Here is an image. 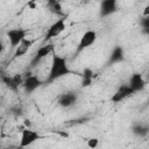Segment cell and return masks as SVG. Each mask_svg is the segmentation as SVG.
<instances>
[{
	"label": "cell",
	"mask_w": 149,
	"mask_h": 149,
	"mask_svg": "<svg viewBox=\"0 0 149 149\" xmlns=\"http://www.w3.org/2000/svg\"><path fill=\"white\" fill-rule=\"evenodd\" d=\"M66 28V23H65V19L64 17H59L58 20H56L47 30V34L44 36V42L50 41L51 38H55L57 36H59Z\"/></svg>",
	"instance_id": "obj_3"
},
{
	"label": "cell",
	"mask_w": 149,
	"mask_h": 149,
	"mask_svg": "<svg viewBox=\"0 0 149 149\" xmlns=\"http://www.w3.org/2000/svg\"><path fill=\"white\" fill-rule=\"evenodd\" d=\"M47 8L50 13L55 14L56 16H59V17L64 16L61 0H47Z\"/></svg>",
	"instance_id": "obj_15"
},
{
	"label": "cell",
	"mask_w": 149,
	"mask_h": 149,
	"mask_svg": "<svg viewBox=\"0 0 149 149\" xmlns=\"http://www.w3.org/2000/svg\"><path fill=\"white\" fill-rule=\"evenodd\" d=\"M72 71L68 65V61L66 57L54 54L52 59H51V65H50V71L47 78V83H52L56 79H59L64 76L71 74Z\"/></svg>",
	"instance_id": "obj_1"
},
{
	"label": "cell",
	"mask_w": 149,
	"mask_h": 149,
	"mask_svg": "<svg viewBox=\"0 0 149 149\" xmlns=\"http://www.w3.org/2000/svg\"><path fill=\"white\" fill-rule=\"evenodd\" d=\"M97 41V31L95 30H92V29H88L86 30L80 40H79V43L77 45V49H76V52L77 54H80L81 51H84L85 49H87L88 47H91L92 44H94V42Z\"/></svg>",
	"instance_id": "obj_4"
},
{
	"label": "cell",
	"mask_w": 149,
	"mask_h": 149,
	"mask_svg": "<svg viewBox=\"0 0 149 149\" xmlns=\"http://www.w3.org/2000/svg\"><path fill=\"white\" fill-rule=\"evenodd\" d=\"M143 15H149V6H147V7L144 8V13H143Z\"/></svg>",
	"instance_id": "obj_21"
},
{
	"label": "cell",
	"mask_w": 149,
	"mask_h": 149,
	"mask_svg": "<svg viewBox=\"0 0 149 149\" xmlns=\"http://www.w3.org/2000/svg\"><path fill=\"white\" fill-rule=\"evenodd\" d=\"M132 133L140 137H146L149 133V127L144 123H135L132 127Z\"/></svg>",
	"instance_id": "obj_17"
},
{
	"label": "cell",
	"mask_w": 149,
	"mask_h": 149,
	"mask_svg": "<svg viewBox=\"0 0 149 149\" xmlns=\"http://www.w3.org/2000/svg\"><path fill=\"white\" fill-rule=\"evenodd\" d=\"M42 85V80L35 76V74H30L28 73L26 76V78H23V83H22V86L24 88V91L27 93H33L35 90H37L40 86Z\"/></svg>",
	"instance_id": "obj_11"
},
{
	"label": "cell",
	"mask_w": 149,
	"mask_h": 149,
	"mask_svg": "<svg viewBox=\"0 0 149 149\" xmlns=\"http://www.w3.org/2000/svg\"><path fill=\"white\" fill-rule=\"evenodd\" d=\"M129 87L134 91V93L136 92H141L144 90L146 87V80L143 78V76L140 72H134L130 78H129V83H128Z\"/></svg>",
	"instance_id": "obj_12"
},
{
	"label": "cell",
	"mask_w": 149,
	"mask_h": 149,
	"mask_svg": "<svg viewBox=\"0 0 149 149\" xmlns=\"http://www.w3.org/2000/svg\"><path fill=\"white\" fill-rule=\"evenodd\" d=\"M133 94H134V91L129 87V85L128 84H123V85H120L118 87V90L113 93V95L111 98V101L114 102V104H118V102H121L125 99L132 97Z\"/></svg>",
	"instance_id": "obj_7"
},
{
	"label": "cell",
	"mask_w": 149,
	"mask_h": 149,
	"mask_svg": "<svg viewBox=\"0 0 149 149\" xmlns=\"http://www.w3.org/2000/svg\"><path fill=\"white\" fill-rule=\"evenodd\" d=\"M5 50V44H3V42H2V40H0V55L2 54V51Z\"/></svg>",
	"instance_id": "obj_20"
},
{
	"label": "cell",
	"mask_w": 149,
	"mask_h": 149,
	"mask_svg": "<svg viewBox=\"0 0 149 149\" xmlns=\"http://www.w3.org/2000/svg\"><path fill=\"white\" fill-rule=\"evenodd\" d=\"M125 59V50L121 45H115L108 57V64H115L123 62Z\"/></svg>",
	"instance_id": "obj_14"
},
{
	"label": "cell",
	"mask_w": 149,
	"mask_h": 149,
	"mask_svg": "<svg viewBox=\"0 0 149 149\" xmlns=\"http://www.w3.org/2000/svg\"><path fill=\"white\" fill-rule=\"evenodd\" d=\"M140 26L146 34H149V15H143L140 19Z\"/></svg>",
	"instance_id": "obj_18"
},
{
	"label": "cell",
	"mask_w": 149,
	"mask_h": 149,
	"mask_svg": "<svg viewBox=\"0 0 149 149\" xmlns=\"http://www.w3.org/2000/svg\"><path fill=\"white\" fill-rule=\"evenodd\" d=\"M118 12V0H101L99 14L101 17H107Z\"/></svg>",
	"instance_id": "obj_10"
},
{
	"label": "cell",
	"mask_w": 149,
	"mask_h": 149,
	"mask_svg": "<svg viewBox=\"0 0 149 149\" xmlns=\"http://www.w3.org/2000/svg\"><path fill=\"white\" fill-rule=\"evenodd\" d=\"M77 101H78V93L74 92V91L64 92L57 99V104L61 107H64V108H68V107L73 106Z\"/></svg>",
	"instance_id": "obj_8"
},
{
	"label": "cell",
	"mask_w": 149,
	"mask_h": 149,
	"mask_svg": "<svg viewBox=\"0 0 149 149\" xmlns=\"http://www.w3.org/2000/svg\"><path fill=\"white\" fill-rule=\"evenodd\" d=\"M33 43H34V41H33V40H29V38H27V37H26L24 40H22V41L17 44V47L15 48L13 58H20V57L24 56V55L29 51V49L31 48Z\"/></svg>",
	"instance_id": "obj_13"
},
{
	"label": "cell",
	"mask_w": 149,
	"mask_h": 149,
	"mask_svg": "<svg viewBox=\"0 0 149 149\" xmlns=\"http://www.w3.org/2000/svg\"><path fill=\"white\" fill-rule=\"evenodd\" d=\"M55 50V45L52 43H47L44 45H42L41 48H38V50L36 51V54L34 55L33 59L30 61V68H35L43 58H45L47 56H49L50 54H52Z\"/></svg>",
	"instance_id": "obj_6"
},
{
	"label": "cell",
	"mask_w": 149,
	"mask_h": 149,
	"mask_svg": "<svg viewBox=\"0 0 149 149\" xmlns=\"http://www.w3.org/2000/svg\"><path fill=\"white\" fill-rule=\"evenodd\" d=\"M0 79L7 88L14 92H16L20 88V86H22V83H23V77L21 73H15L13 76H9L7 73H1Z\"/></svg>",
	"instance_id": "obj_2"
},
{
	"label": "cell",
	"mask_w": 149,
	"mask_h": 149,
	"mask_svg": "<svg viewBox=\"0 0 149 149\" xmlns=\"http://www.w3.org/2000/svg\"><path fill=\"white\" fill-rule=\"evenodd\" d=\"M81 77V86L83 87H88L92 81H93V78H94V72L91 68H85L80 74Z\"/></svg>",
	"instance_id": "obj_16"
},
{
	"label": "cell",
	"mask_w": 149,
	"mask_h": 149,
	"mask_svg": "<svg viewBox=\"0 0 149 149\" xmlns=\"http://www.w3.org/2000/svg\"><path fill=\"white\" fill-rule=\"evenodd\" d=\"M28 34V30L27 29H23V28H13V29H9L7 30L6 35H7V38L9 41V44L12 48H16L17 44L26 38Z\"/></svg>",
	"instance_id": "obj_5"
},
{
	"label": "cell",
	"mask_w": 149,
	"mask_h": 149,
	"mask_svg": "<svg viewBox=\"0 0 149 149\" xmlns=\"http://www.w3.org/2000/svg\"><path fill=\"white\" fill-rule=\"evenodd\" d=\"M98 143H99V140H98V139H90V140L87 141V146H88L90 148H95V147L98 146Z\"/></svg>",
	"instance_id": "obj_19"
},
{
	"label": "cell",
	"mask_w": 149,
	"mask_h": 149,
	"mask_svg": "<svg viewBox=\"0 0 149 149\" xmlns=\"http://www.w3.org/2000/svg\"><path fill=\"white\" fill-rule=\"evenodd\" d=\"M41 136L37 132L30 129V128H24L21 130V140H20V147H28L33 144L35 141L40 140Z\"/></svg>",
	"instance_id": "obj_9"
}]
</instances>
